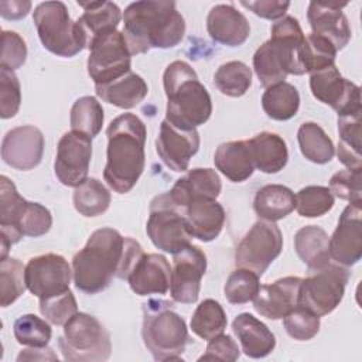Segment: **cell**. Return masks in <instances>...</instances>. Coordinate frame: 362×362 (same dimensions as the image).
Wrapping results in <instances>:
<instances>
[{"instance_id": "6da1fadb", "label": "cell", "mask_w": 362, "mask_h": 362, "mask_svg": "<svg viewBox=\"0 0 362 362\" xmlns=\"http://www.w3.org/2000/svg\"><path fill=\"white\" fill-rule=\"evenodd\" d=\"M143 253L141 245L133 238L122 236L113 228L96 229L72 259L75 287L86 294L103 291L113 277L127 279Z\"/></svg>"}, {"instance_id": "7a4b0ae2", "label": "cell", "mask_w": 362, "mask_h": 362, "mask_svg": "<svg viewBox=\"0 0 362 362\" xmlns=\"http://www.w3.org/2000/svg\"><path fill=\"white\" fill-rule=\"evenodd\" d=\"M122 18V33L132 55L151 48H173L185 34L184 17L174 1H134L126 7Z\"/></svg>"}, {"instance_id": "3957f363", "label": "cell", "mask_w": 362, "mask_h": 362, "mask_svg": "<svg viewBox=\"0 0 362 362\" xmlns=\"http://www.w3.org/2000/svg\"><path fill=\"white\" fill-rule=\"evenodd\" d=\"M107 150L103 178L117 194L129 192L146 164V124L133 113H123L113 119L106 129Z\"/></svg>"}, {"instance_id": "277c9868", "label": "cell", "mask_w": 362, "mask_h": 362, "mask_svg": "<svg viewBox=\"0 0 362 362\" xmlns=\"http://www.w3.org/2000/svg\"><path fill=\"white\" fill-rule=\"evenodd\" d=\"M163 85L167 96V122L182 130H192L208 122L212 100L189 64L171 62L164 71Z\"/></svg>"}, {"instance_id": "5b68a950", "label": "cell", "mask_w": 362, "mask_h": 362, "mask_svg": "<svg viewBox=\"0 0 362 362\" xmlns=\"http://www.w3.org/2000/svg\"><path fill=\"white\" fill-rule=\"evenodd\" d=\"M270 33V40L263 42L253 55L255 74L264 88L284 82L288 74H305L300 62L304 33L298 20L284 16L272 25Z\"/></svg>"}, {"instance_id": "8992f818", "label": "cell", "mask_w": 362, "mask_h": 362, "mask_svg": "<svg viewBox=\"0 0 362 362\" xmlns=\"http://www.w3.org/2000/svg\"><path fill=\"white\" fill-rule=\"evenodd\" d=\"M173 305L158 298L143 304L141 338L154 361L181 359L188 344L187 324Z\"/></svg>"}, {"instance_id": "52a82bcc", "label": "cell", "mask_w": 362, "mask_h": 362, "mask_svg": "<svg viewBox=\"0 0 362 362\" xmlns=\"http://www.w3.org/2000/svg\"><path fill=\"white\" fill-rule=\"evenodd\" d=\"M58 345L69 362H103L112 352L109 331L86 313H76L64 324Z\"/></svg>"}, {"instance_id": "ba28073f", "label": "cell", "mask_w": 362, "mask_h": 362, "mask_svg": "<svg viewBox=\"0 0 362 362\" xmlns=\"http://www.w3.org/2000/svg\"><path fill=\"white\" fill-rule=\"evenodd\" d=\"M33 21L44 48L49 52L71 58L86 48L76 21L71 20L62 1L40 3L34 8Z\"/></svg>"}, {"instance_id": "9c48e42d", "label": "cell", "mask_w": 362, "mask_h": 362, "mask_svg": "<svg viewBox=\"0 0 362 362\" xmlns=\"http://www.w3.org/2000/svg\"><path fill=\"white\" fill-rule=\"evenodd\" d=\"M146 232L157 249L175 255L191 245V233L184 209L177 206L168 192L157 195L150 204Z\"/></svg>"}, {"instance_id": "30bf717a", "label": "cell", "mask_w": 362, "mask_h": 362, "mask_svg": "<svg viewBox=\"0 0 362 362\" xmlns=\"http://www.w3.org/2000/svg\"><path fill=\"white\" fill-rule=\"evenodd\" d=\"M348 280L349 270L342 264L329 262L301 280L298 305L305 307L318 317L332 313L342 301Z\"/></svg>"}, {"instance_id": "8fae6325", "label": "cell", "mask_w": 362, "mask_h": 362, "mask_svg": "<svg viewBox=\"0 0 362 362\" xmlns=\"http://www.w3.org/2000/svg\"><path fill=\"white\" fill-rule=\"evenodd\" d=\"M283 249L280 228L270 221H257L242 238L235 250L236 267L247 269L259 277L276 260Z\"/></svg>"}, {"instance_id": "7c38bea8", "label": "cell", "mask_w": 362, "mask_h": 362, "mask_svg": "<svg viewBox=\"0 0 362 362\" xmlns=\"http://www.w3.org/2000/svg\"><path fill=\"white\" fill-rule=\"evenodd\" d=\"M88 74L95 85L109 83L130 72L132 54L122 31H112L96 38L89 47Z\"/></svg>"}, {"instance_id": "4fadbf2b", "label": "cell", "mask_w": 362, "mask_h": 362, "mask_svg": "<svg viewBox=\"0 0 362 362\" xmlns=\"http://www.w3.org/2000/svg\"><path fill=\"white\" fill-rule=\"evenodd\" d=\"M310 88L313 96L331 106L338 116L362 113L359 86L345 79L335 64L310 74Z\"/></svg>"}, {"instance_id": "5bb4252c", "label": "cell", "mask_w": 362, "mask_h": 362, "mask_svg": "<svg viewBox=\"0 0 362 362\" xmlns=\"http://www.w3.org/2000/svg\"><path fill=\"white\" fill-rule=\"evenodd\" d=\"M92 158V139L79 132H66L58 141L54 171L66 187H78L88 178Z\"/></svg>"}, {"instance_id": "9a60e30c", "label": "cell", "mask_w": 362, "mask_h": 362, "mask_svg": "<svg viewBox=\"0 0 362 362\" xmlns=\"http://www.w3.org/2000/svg\"><path fill=\"white\" fill-rule=\"evenodd\" d=\"M72 270L61 255L45 253L31 257L25 266L27 288L41 298L52 297L69 290Z\"/></svg>"}, {"instance_id": "2e32d148", "label": "cell", "mask_w": 362, "mask_h": 362, "mask_svg": "<svg viewBox=\"0 0 362 362\" xmlns=\"http://www.w3.org/2000/svg\"><path fill=\"white\" fill-rule=\"evenodd\" d=\"M206 270L205 253L194 245H188L174 255L170 294L177 303L192 304L198 300L201 279Z\"/></svg>"}, {"instance_id": "e0dca14e", "label": "cell", "mask_w": 362, "mask_h": 362, "mask_svg": "<svg viewBox=\"0 0 362 362\" xmlns=\"http://www.w3.org/2000/svg\"><path fill=\"white\" fill-rule=\"evenodd\" d=\"M44 134L31 124L14 127L6 133L1 141L3 161L20 171L35 168L44 154Z\"/></svg>"}, {"instance_id": "ac0fdd59", "label": "cell", "mask_w": 362, "mask_h": 362, "mask_svg": "<svg viewBox=\"0 0 362 362\" xmlns=\"http://www.w3.org/2000/svg\"><path fill=\"white\" fill-rule=\"evenodd\" d=\"M331 259L345 267L354 266L362 256V206L349 204L341 214L329 238Z\"/></svg>"}, {"instance_id": "d6986e66", "label": "cell", "mask_w": 362, "mask_h": 362, "mask_svg": "<svg viewBox=\"0 0 362 362\" xmlns=\"http://www.w3.org/2000/svg\"><path fill=\"white\" fill-rule=\"evenodd\" d=\"M199 143L197 129L182 130L164 119L156 139V150L161 161L170 170L182 173L188 170L189 160L197 154Z\"/></svg>"}, {"instance_id": "ffe728a7", "label": "cell", "mask_w": 362, "mask_h": 362, "mask_svg": "<svg viewBox=\"0 0 362 362\" xmlns=\"http://www.w3.org/2000/svg\"><path fill=\"white\" fill-rule=\"evenodd\" d=\"M348 3L337 1H311L307 10V18L311 33L328 40L337 51L345 48L351 40V27L342 8Z\"/></svg>"}, {"instance_id": "44dd1931", "label": "cell", "mask_w": 362, "mask_h": 362, "mask_svg": "<svg viewBox=\"0 0 362 362\" xmlns=\"http://www.w3.org/2000/svg\"><path fill=\"white\" fill-rule=\"evenodd\" d=\"M301 280L296 276H287L272 284L260 286L259 293L253 298L255 310L269 320L284 318L298 305Z\"/></svg>"}, {"instance_id": "7402d4cb", "label": "cell", "mask_w": 362, "mask_h": 362, "mask_svg": "<svg viewBox=\"0 0 362 362\" xmlns=\"http://www.w3.org/2000/svg\"><path fill=\"white\" fill-rule=\"evenodd\" d=\"M129 286L137 296L165 294L170 288L171 267L165 256L143 253L134 263L127 279Z\"/></svg>"}, {"instance_id": "603a6c76", "label": "cell", "mask_w": 362, "mask_h": 362, "mask_svg": "<svg viewBox=\"0 0 362 362\" xmlns=\"http://www.w3.org/2000/svg\"><path fill=\"white\" fill-rule=\"evenodd\" d=\"M27 199H24L11 180L6 175L0 177V228H1V250L0 260L7 257L11 245L20 242L24 236L20 230V222L24 215Z\"/></svg>"}, {"instance_id": "cb8c5ba5", "label": "cell", "mask_w": 362, "mask_h": 362, "mask_svg": "<svg viewBox=\"0 0 362 362\" xmlns=\"http://www.w3.org/2000/svg\"><path fill=\"white\" fill-rule=\"evenodd\" d=\"M209 37L228 47H239L250 35L247 18L233 7V4H216L206 17Z\"/></svg>"}, {"instance_id": "d4e9b609", "label": "cell", "mask_w": 362, "mask_h": 362, "mask_svg": "<svg viewBox=\"0 0 362 362\" xmlns=\"http://www.w3.org/2000/svg\"><path fill=\"white\" fill-rule=\"evenodd\" d=\"M221 178L212 168H192L178 178L168 191L171 201L184 209L191 201L198 198L216 199L221 194Z\"/></svg>"}, {"instance_id": "484cf974", "label": "cell", "mask_w": 362, "mask_h": 362, "mask_svg": "<svg viewBox=\"0 0 362 362\" xmlns=\"http://www.w3.org/2000/svg\"><path fill=\"white\" fill-rule=\"evenodd\" d=\"M188 230L201 242L216 239L225 223L223 206L211 198H198L184 208Z\"/></svg>"}, {"instance_id": "4316f807", "label": "cell", "mask_w": 362, "mask_h": 362, "mask_svg": "<svg viewBox=\"0 0 362 362\" xmlns=\"http://www.w3.org/2000/svg\"><path fill=\"white\" fill-rule=\"evenodd\" d=\"M78 4L85 10L83 14L76 20V24L83 35L86 48L90 44L115 30L122 20V11L119 6L113 1H78Z\"/></svg>"}, {"instance_id": "83f0119b", "label": "cell", "mask_w": 362, "mask_h": 362, "mask_svg": "<svg viewBox=\"0 0 362 362\" xmlns=\"http://www.w3.org/2000/svg\"><path fill=\"white\" fill-rule=\"evenodd\" d=\"M232 331L240 342L242 351L249 358H264L276 346L274 334L269 327L249 313H242L235 317Z\"/></svg>"}, {"instance_id": "f1b7e54d", "label": "cell", "mask_w": 362, "mask_h": 362, "mask_svg": "<svg viewBox=\"0 0 362 362\" xmlns=\"http://www.w3.org/2000/svg\"><path fill=\"white\" fill-rule=\"evenodd\" d=\"M215 167L232 182H243L252 177L255 164L247 140L226 141L218 146L214 156Z\"/></svg>"}, {"instance_id": "f546056e", "label": "cell", "mask_w": 362, "mask_h": 362, "mask_svg": "<svg viewBox=\"0 0 362 362\" xmlns=\"http://www.w3.org/2000/svg\"><path fill=\"white\" fill-rule=\"evenodd\" d=\"M247 141L255 170L266 174H276L286 167L288 150L283 137L272 132H262Z\"/></svg>"}, {"instance_id": "4dcf8cb0", "label": "cell", "mask_w": 362, "mask_h": 362, "mask_svg": "<svg viewBox=\"0 0 362 362\" xmlns=\"http://www.w3.org/2000/svg\"><path fill=\"white\" fill-rule=\"evenodd\" d=\"M95 90L102 100L120 109H132L143 102L148 93V86L140 75L130 71L116 81L95 85Z\"/></svg>"}, {"instance_id": "1f68e13d", "label": "cell", "mask_w": 362, "mask_h": 362, "mask_svg": "<svg viewBox=\"0 0 362 362\" xmlns=\"http://www.w3.org/2000/svg\"><path fill=\"white\" fill-rule=\"evenodd\" d=\"M294 249L310 272L322 269L331 262L329 238L317 225H307L297 230L294 235Z\"/></svg>"}, {"instance_id": "d6a6232c", "label": "cell", "mask_w": 362, "mask_h": 362, "mask_svg": "<svg viewBox=\"0 0 362 362\" xmlns=\"http://www.w3.org/2000/svg\"><path fill=\"white\" fill-rule=\"evenodd\" d=\"M296 205L294 192L280 184H269L262 187L253 201L255 212L259 218L270 222H276L279 219L286 218Z\"/></svg>"}, {"instance_id": "836d02e7", "label": "cell", "mask_w": 362, "mask_h": 362, "mask_svg": "<svg viewBox=\"0 0 362 362\" xmlns=\"http://www.w3.org/2000/svg\"><path fill=\"white\" fill-rule=\"evenodd\" d=\"M262 107L273 120H290L298 112L300 93L294 85L286 81L279 82L266 88L262 95Z\"/></svg>"}, {"instance_id": "e575fe53", "label": "cell", "mask_w": 362, "mask_h": 362, "mask_svg": "<svg viewBox=\"0 0 362 362\" xmlns=\"http://www.w3.org/2000/svg\"><path fill=\"white\" fill-rule=\"evenodd\" d=\"M297 141L301 154L311 163L327 164L335 154L332 140L315 122H305L298 127Z\"/></svg>"}, {"instance_id": "d590c367", "label": "cell", "mask_w": 362, "mask_h": 362, "mask_svg": "<svg viewBox=\"0 0 362 362\" xmlns=\"http://www.w3.org/2000/svg\"><path fill=\"white\" fill-rule=\"evenodd\" d=\"M338 160L346 168H362L361 156V113L338 116Z\"/></svg>"}, {"instance_id": "8d00e7d4", "label": "cell", "mask_w": 362, "mask_h": 362, "mask_svg": "<svg viewBox=\"0 0 362 362\" xmlns=\"http://www.w3.org/2000/svg\"><path fill=\"white\" fill-rule=\"evenodd\" d=\"M75 209L88 218L99 216L107 211L112 197L109 189L96 178H86L74 191Z\"/></svg>"}, {"instance_id": "74e56055", "label": "cell", "mask_w": 362, "mask_h": 362, "mask_svg": "<svg viewBox=\"0 0 362 362\" xmlns=\"http://www.w3.org/2000/svg\"><path fill=\"white\" fill-rule=\"evenodd\" d=\"M226 324L228 318L222 305L212 298H206L199 303L189 322L192 332L206 341L223 334Z\"/></svg>"}, {"instance_id": "f35d334b", "label": "cell", "mask_w": 362, "mask_h": 362, "mask_svg": "<svg viewBox=\"0 0 362 362\" xmlns=\"http://www.w3.org/2000/svg\"><path fill=\"white\" fill-rule=\"evenodd\" d=\"M214 83L226 96H243L252 85V69L242 61H229L216 69Z\"/></svg>"}, {"instance_id": "ab89813d", "label": "cell", "mask_w": 362, "mask_h": 362, "mask_svg": "<svg viewBox=\"0 0 362 362\" xmlns=\"http://www.w3.org/2000/svg\"><path fill=\"white\" fill-rule=\"evenodd\" d=\"M103 107L93 96H82L71 107V129L93 139L102 130Z\"/></svg>"}, {"instance_id": "60d3db41", "label": "cell", "mask_w": 362, "mask_h": 362, "mask_svg": "<svg viewBox=\"0 0 362 362\" xmlns=\"http://www.w3.org/2000/svg\"><path fill=\"white\" fill-rule=\"evenodd\" d=\"M337 52L338 51L328 40L310 33L304 35V41L300 47V62L304 72L313 74L334 65Z\"/></svg>"}, {"instance_id": "b9f144b4", "label": "cell", "mask_w": 362, "mask_h": 362, "mask_svg": "<svg viewBox=\"0 0 362 362\" xmlns=\"http://www.w3.org/2000/svg\"><path fill=\"white\" fill-rule=\"evenodd\" d=\"M27 288L25 267L18 259L6 257L0 260V304H13Z\"/></svg>"}, {"instance_id": "7bdbcfd3", "label": "cell", "mask_w": 362, "mask_h": 362, "mask_svg": "<svg viewBox=\"0 0 362 362\" xmlns=\"http://www.w3.org/2000/svg\"><path fill=\"white\" fill-rule=\"evenodd\" d=\"M335 202L328 187L307 185L296 194V211L304 218H318L332 209Z\"/></svg>"}, {"instance_id": "ee69618b", "label": "cell", "mask_w": 362, "mask_h": 362, "mask_svg": "<svg viewBox=\"0 0 362 362\" xmlns=\"http://www.w3.org/2000/svg\"><path fill=\"white\" fill-rule=\"evenodd\" d=\"M13 332L18 344L31 348L47 346L52 337L49 324L34 314H24L18 317L14 322Z\"/></svg>"}, {"instance_id": "f6af8a7d", "label": "cell", "mask_w": 362, "mask_h": 362, "mask_svg": "<svg viewBox=\"0 0 362 362\" xmlns=\"http://www.w3.org/2000/svg\"><path fill=\"white\" fill-rule=\"evenodd\" d=\"M260 290L259 276L252 270L236 267L233 270L223 287L226 300L230 304H245L252 301Z\"/></svg>"}, {"instance_id": "bcb514c9", "label": "cell", "mask_w": 362, "mask_h": 362, "mask_svg": "<svg viewBox=\"0 0 362 362\" xmlns=\"http://www.w3.org/2000/svg\"><path fill=\"white\" fill-rule=\"evenodd\" d=\"M286 332L297 341H308L320 331V317L303 305H297L284 318Z\"/></svg>"}, {"instance_id": "7dc6e473", "label": "cell", "mask_w": 362, "mask_h": 362, "mask_svg": "<svg viewBox=\"0 0 362 362\" xmlns=\"http://www.w3.org/2000/svg\"><path fill=\"white\" fill-rule=\"evenodd\" d=\"M40 313L45 320L54 325H64L71 317L78 313V304L71 290L65 293L41 298L40 300Z\"/></svg>"}, {"instance_id": "c3c4849f", "label": "cell", "mask_w": 362, "mask_h": 362, "mask_svg": "<svg viewBox=\"0 0 362 362\" xmlns=\"http://www.w3.org/2000/svg\"><path fill=\"white\" fill-rule=\"evenodd\" d=\"M362 168H346L335 173L329 180L332 195L348 201L349 204L362 202Z\"/></svg>"}, {"instance_id": "681fc988", "label": "cell", "mask_w": 362, "mask_h": 362, "mask_svg": "<svg viewBox=\"0 0 362 362\" xmlns=\"http://www.w3.org/2000/svg\"><path fill=\"white\" fill-rule=\"evenodd\" d=\"M21 103V86L14 71L0 66V116H16Z\"/></svg>"}, {"instance_id": "f907efd6", "label": "cell", "mask_w": 362, "mask_h": 362, "mask_svg": "<svg viewBox=\"0 0 362 362\" xmlns=\"http://www.w3.org/2000/svg\"><path fill=\"white\" fill-rule=\"evenodd\" d=\"M52 226V215L49 209L38 202H27L24 215L20 222V230L25 236L38 238L45 235Z\"/></svg>"}, {"instance_id": "816d5d0a", "label": "cell", "mask_w": 362, "mask_h": 362, "mask_svg": "<svg viewBox=\"0 0 362 362\" xmlns=\"http://www.w3.org/2000/svg\"><path fill=\"white\" fill-rule=\"evenodd\" d=\"M27 59V45L23 37L14 31L4 30L1 33V57L0 66L7 69H18Z\"/></svg>"}, {"instance_id": "f5cc1de1", "label": "cell", "mask_w": 362, "mask_h": 362, "mask_svg": "<svg viewBox=\"0 0 362 362\" xmlns=\"http://www.w3.org/2000/svg\"><path fill=\"white\" fill-rule=\"evenodd\" d=\"M240 356V351L238 344L228 334H219L209 339L206 345V351L199 361H223L233 362Z\"/></svg>"}, {"instance_id": "db71d44e", "label": "cell", "mask_w": 362, "mask_h": 362, "mask_svg": "<svg viewBox=\"0 0 362 362\" xmlns=\"http://www.w3.org/2000/svg\"><path fill=\"white\" fill-rule=\"evenodd\" d=\"M240 4L256 16L267 20H280L286 16V11L290 7L288 1L277 0H257V1H240Z\"/></svg>"}, {"instance_id": "11a10c76", "label": "cell", "mask_w": 362, "mask_h": 362, "mask_svg": "<svg viewBox=\"0 0 362 362\" xmlns=\"http://www.w3.org/2000/svg\"><path fill=\"white\" fill-rule=\"evenodd\" d=\"M31 10V1L27 0H11L0 1V14L6 20H20Z\"/></svg>"}, {"instance_id": "9f6ffc18", "label": "cell", "mask_w": 362, "mask_h": 362, "mask_svg": "<svg viewBox=\"0 0 362 362\" xmlns=\"http://www.w3.org/2000/svg\"><path fill=\"white\" fill-rule=\"evenodd\" d=\"M34 349H35V352H45L48 348L40 346V348H34ZM21 359H38V355H35L33 349H24L17 356V361H21ZM40 359H54V361H58V356L54 355V354H48V355L44 354L42 356H40Z\"/></svg>"}]
</instances>
